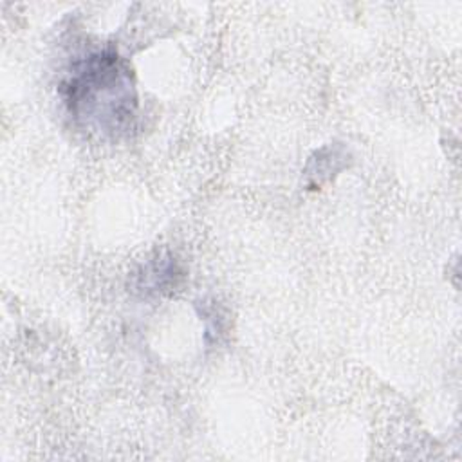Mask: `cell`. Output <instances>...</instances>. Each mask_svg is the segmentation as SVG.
I'll use <instances>...</instances> for the list:
<instances>
[{"label": "cell", "mask_w": 462, "mask_h": 462, "mask_svg": "<svg viewBox=\"0 0 462 462\" xmlns=\"http://www.w3.org/2000/svg\"><path fill=\"white\" fill-rule=\"evenodd\" d=\"M61 96L70 117L83 130L119 139L135 126L134 76L114 49L96 51L76 61L61 83Z\"/></svg>", "instance_id": "6da1fadb"}, {"label": "cell", "mask_w": 462, "mask_h": 462, "mask_svg": "<svg viewBox=\"0 0 462 462\" xmlns=\"http://www.w3.org/2000/svg\"><path fill=\"white\" fill-rule=\"evenodd\" d=\"M182 271L171 258H157L143 267L139 273L137 287L146 292H166L177 287Z\"/></svg>", "instance_id": "7a4b0ae2"}, {"label": "cell", "mask_w": 462, "mask_h": 462, "mask_svg": "<svg viewBox=\"0 0 462 462\" xmlns=\"http://www.w3.org/2000/svg\"><path fill=\"white\" fill-rule=\"evenodd\" d=\"M346 153L343 148L337 146H325L310 157L307 164V177L310 186H319L323 180H328L332 175H336L343 166Z\"/></svg>", "instance_id": "3957f363"}, {"label": "cell", "mask_w": 462, "mask_h": 462, "mask_svg": "<svg viewBox=\"0 0 462 462\" xmlns=\"http://www.w3.org/2000/svg\"><path fill=\"white\" fill-rule=\"evenodd\" d=\"M202 316H204L202 319L206 321V341L209 339L211 334H213L215 339L218 341L220 334H224V330H226V321H224L220 310H218L215 305H209V307L204 305Z\"/></svg>", "instance_id": "277c9868"}]
</instances>
